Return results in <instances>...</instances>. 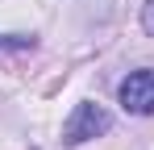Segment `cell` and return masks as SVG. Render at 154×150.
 <instances>
[{"mask_svg":"<svg viewBox=\"0 0 154 150\" xmlns=\"http://www.w3.org/2000/svg\"><path fill=\"white\" fill-rule=\"evenodd\" d=\"M108 129H112V113L104 104H96V100H79L75 113L63 125V142L67 146H79V142H92V138H100Z\"/></svg>","mask_w":154,"mask_h":150,"instance_id":"1","label":"cell"},{"mask_svg":"<svg viewBox=\"0 0 154 150\" xmlns=\"http://www.w3.org/2000/svg\"><path fill=\"white\" fill-rule=\"evenodd\" d=\"M117 100L133 117H150L154 113V71H129L117 88Z\"/></svg>","mask_w":154,"mask_h":150,"instance_id":"2","label":"cell"},{"mask_svg":"<svg viewBox=\"0 0 154 150\" xmlns=\"http://www.w3.org/2000/svg\"><path fill=\"white\" fill-rule=\"evenodd\" d=\"M142 25H146V33H154V0H146V8H142Z\"/></svg>","mask_w":154,"mask_h":150,"instance_id":"3","label":"cell"}]
</instances>
